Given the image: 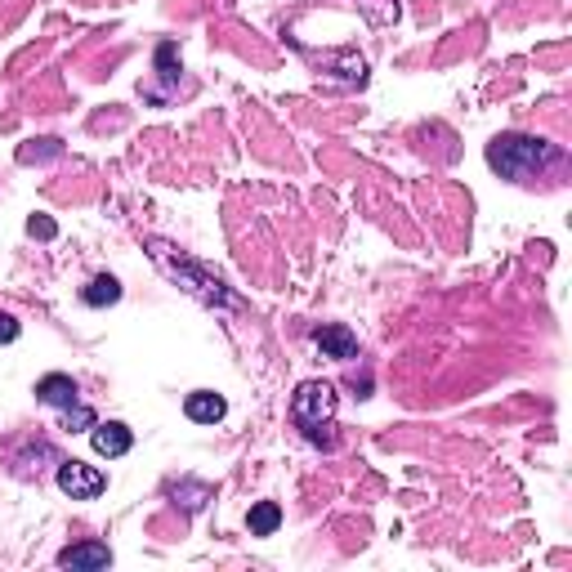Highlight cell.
<instances>
[{"label": "cell", "instance_id": "cell-11", "mask_svg": "<svg viewBox=\"0 0 572 572\" xmlns=\"http://www.w3.org/2000/svg\"><path fill=\"white\" fill-rule=\"evenodd\" d=\"M117 300H121V282L112 278V273H99L94 282L81 286V304H85V309H108V304H117Z\"/></svg>", "mask_w": 572, "mask_h": 572}, {"label": "cell", "instance_id": "cell-16", "mask_svg": "<svg viewBox=\"0 0 572 572\" xmlns=\"http://www.w3.org/2000/svg\"><path fill=\"white\" fill-rule=\"evenodd\" d=\"M354 389H358V398H371V376H354Z\"/></svg>", "mask_w": 572, "mask_h": 572}, {"label": "cell", "instance_id": "cell-5", "mask_svg": "<svg viewBox=\"0 0 572 572\" xmlns=\"http://www.w3.org/2000/svg\"><path fill=\"white\" fill-rule=\"evenodd\" d=\"M59 492L72 501H94L108 492V474L85 461H59Z\"/></svg>", "mask_w": 572, "mask_h": 572}, {"label": "cell", "instance_id": "cell-13", "mask_svg": "<svg viewBox=\"0 0 572 572\" xmlns=\"http://www.w3.org/2000/svg\"><path fill=\"white\" fill-rule=\"evenodd\" d=\"M175 501L184 505V510H202L206 501H211V488H206V483H193V479H184L175 488Z\"/></svg>", "mask_w": 572, "mask_h": 572}, {"label": "cell", "instance_id": "cell-10", "mask_svg": "<svg viewBox=\"0 0 572 572\" xmlns=\"http://www.w3.org/2000/svg\"><path fill=\"white\" fill-rule=\"evenodd\" d=\"M59 568H112V550L103 541H81L59 550Z\"/></svg>", "mask_w": 572, "mask_h": 572}, {"label": "cell", "instance_id": "cell-14", "mask_svg": "<svg viewBox=\"0 0 572 572\" xmlns=\"http://www.w3.org/2000/svg\"><path fill=\"white\" fill-rule=\"evenodd\" d=\"M27 233H32V237H45V242H50V237L59 233V228H54L50 215H32V219H27Z\"/></svg>", "mask_w": 572, "mask_h": 572}, {"label": "cell", "instance_id": "cell-6", "mask_svg": "<svg viewBox=\"0 0 572 572\" xmlns=\"http://www.w3.org/2000/svg\"><path fill=\"white\" fill-rule=\"evenodd\" d=\"M152 63H157V81H161V85H157V90H152V85L143 90V85H139V94H143L148 103H166L170 94L179 90V72H184V63H179V45H175V41H161L157 54H152Z\"/></svg>", "mask_w": 572, "mask_h": 572}, {"label": "cell", "instance_id": "cell-15", "mask_svg": "<svg viewBox=\"0 0 572 572\" xmlns=\"http://www.w3.org/2000/svg\"><path fill=\"white\" fill-rule=\"evenodd\" d=\"M18 331H23V327H18L14 313H0V345H14Z\"/></svg>", "mask_w": 572, "mask_h": 572}, {"label": "cell", "instance_id": "cell-7", "mask_svg": "<svg viewBox=\"0 0 572 572\" xmlns=\"http://www.w3.org/2000/svg\"><path fill=\"white\" fill-rule=\"evenodd\" d=\"M90 443L99 456H108V461H117V456H126L130 447H135V429L126 421H94L90 425Z\"/></svg>", "mask_w": 572, "mask_h": 572}, {"label": "cell", "instance_id": "cell-8", "mask_svg": "<svg viewBox=\"0 0 572 572\" xmlns=\"http://www.w3.org/2000/svg\"><path fill=\"white\" fill-rule=\"evenodd\" d=\"M313 345H318L322 358H336V362H354L358 358V336L349 327H340V322L313 331Z\"/></svg>", "mask_w": 572, "mask_h": 572}, {"label": "cell", "instance_id": "cell-1", "mask_svg": "<svg viewBox=\"0 0 572 572\" xmlns=\"http://www.w3.org/2000/svg\"><path fill=\"white\" fill-rule=\"evenodd\" d=\"M143 246H148L152 264H157V269L166 273L175 286H184L197 304H206V309H242V295L228 291L219 273H211L206 264H197V260H188L179 246L166 242V237H143Z\"/></svg>", "mask_w": 572, "mask_h": 572}, {"label": "cell", "instance_id": "cell-4", "mask_svg": "<svg viewBox=\"0 0 572 572\" xmlns=\"http://www.w3.org/2000/svg\"><path fill=\"white\" fill-rule=\"evenodd\" d=\"M76 394H81V389H76V380L63 376V371H50V376L36 380V403L54 407V412L63 416V429H72V434H90V425L99 421V416H94Z\"/></svg>", "mask_w": 572, "mask_h": 572}, {"label": "cell", "instance_id": "cell-2", "mask_svg": "<svg viewBox=\"0 0 572 572\" xmlns=\"http://www.w3.org/2000/svg\"><path fill=\"white\" fill-rule=\"evenodd\" d=\"M559 161V148L537 135H497L488 143V166L510 184H532Z\"/></svg>", "mask_w": 572, "mask_h": 572}, {"label": "cell", "instance_id": "cell-3", "mask_svg": "<svg viewBox=\"0 0 572 572\" xmlns=\"http://www.w3.org/2000/svg\"><path fill=\"white\" fill-rule=\"evenodd\" d=\"M331 416H336V385L331 380H304L291 398V421L309 438L313 447H336V434H331Z\"/></svg>", "mask_w": 572, "mask_h": 572}, {"label": "cell", "instance_id": "cell-12", "mask_svg": "<svg viewBox=\"0 0 572 572\" xmlns=\"http://www.w3.org/2000/svg\"><path fill=\"white\" fill-rule=\"evenodd\" d=\"M246 528H251V537H273V532L282 528V505L278 501L251 505V514H246Z\"/></svg>", "mask_w": 572, "mask_h": 572}, {"label": "cell", "instance_id": "cell-9", "mask_svg": "<svg viewBox=\"0 0 572 572\" xmlns=\"http://www.w3.org/2000/svg\"><path fill=\"white\" fill-rule=\"evenodd\" d=\"M224 412H228V403H224V394H215V389H193V394L184 398V416L197 425H219Z\"/></svg>", "mask_w": 572, "mask_h": 572}]
</instances>
